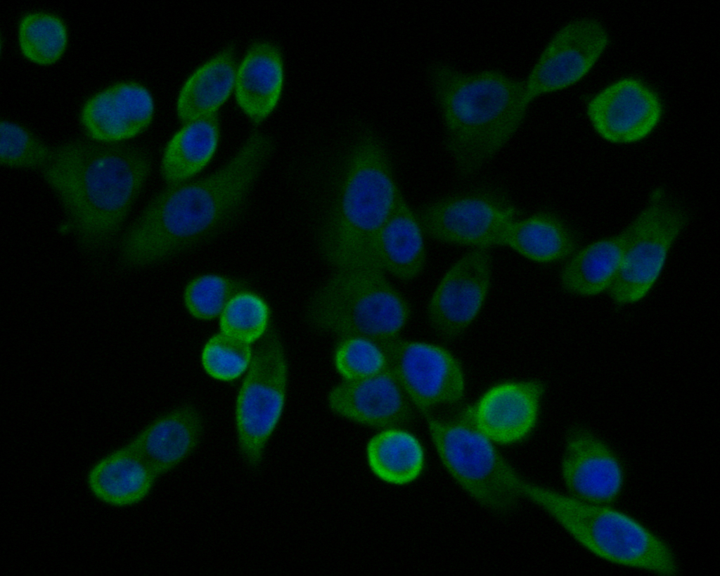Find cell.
I'll list each match as a JSON object with an SVG mask.
<instances>
[{
    "label": "cell",
    "instance_id": "8992f818",
    "mask_svg": "<svg viewBox=\"0 0 720 576\" xmlns=\"http://www.w3.org/2000/svg\"><path fill=\"white\" fill-rule=\"evenodd\" d=\"M577 543L608 563L673 576L679 565L669 544L631 515L552 489L543 510Z\"/></svg>",
    "mask_w": 720,
    "mask_h": 576
},
{
    "label": "cell",
    "instance_id": "cb8c5ba5",
    "mask_svg": "<svg viewBox=\"0 0 720 576\" xmlns=\"http://www.w3.org/2000/svg\"><path fill=\"white\" fill-rule=\"evenodd\" d=\"M236 50L226 46L198 67L181 86L176 114L182 123L217 115L234 93Z\"/></svg>",
    "mask_w": 720,
    "mask_h": 576
},
{
    "label": "cell",
    "instance_id": "6da1fadb",
    "mask_svg": "<svg viewBox=\"0 0 720 576\" xmlns=\"http://www.w3.org/2000/svg\"><path fill=\"white\" fill-rule=\"evenodd\" d=\"M273 150L271 138L255 131L215 170L167 186L122 236V262L134 268L153 266L227 229L243 214Z\"/></svg>",
    "mask_w": 720,
    "mask_h": 576
},
{
    "label": "cell",
    "instance_id": "f546056e",
    "mask_svg": "<svg viewBox=\"0 0 720 576\" xmlns=\"http://www.w3.org/2000/svg\"><path fill=\"white\" fill-rule=\"evenodd\" d=\"M245 287L234 277L216 272H206L191 278L183 290V302L187 312L199 321L219 317L232 296Z\"/></svg>",
    "mask_w": 720,
    "mask_h": 576
},
{
    "label": "cell",
    "instance_id": "d4e9b609",
    "mask_svg": "<svg viewBox=\"0 0 720 576\" xmlns=\"http://www.w3.org/2000/svg\"><path fill=\"white\" fill-rule=\"evenodd\" d=\"M163 149L160 172L167 186L194 179L214 158L221 141L217 115L182 123Z\"/></svg>",
    "mask_w": 720,
    "mask_h": 576
},
{
    "label": "cell",
    "instance_id": "7402d4cb",
    "mask_svg": "<svg viewBox=\"0 0 720 576\" xmlns=\"http://www.w3.org/2000/svg\"><path fill=\"white\" fill-rule=\"evenodd\" d=\"M425 236L418 213L403 197L373 239L371 262L397 279L413 280L426 264Z\"/></svg>",
    "mask_w": 720,
    "mask_h": 576
},
{
    "label": "cell",
    "instance_id": "4dcf8cb0",
    "mask_svg": "<svg viewBox=\"0 0 720 576\" xmlns=\"http://www.w3.org/2000/svg\"><path fill=\"white\" fill-rule=\"evenodd\" d=\"M253 354L250 344L220 331L205 342L200 361L204 371L210 378L231 382L245 374Z\"/></svg>",
    "mask_w": 720,
    "mask_h": 576
},
{
    "label": "cell",
    "instance_id": "9a60e30c",
    "mask_svg": "<svg viewBox=\"0 0 720 576\" xmlns=\"http://www.w3.org/2000/svg\"><path fill=\"white\" fill-rule=\"evenodd\" d=\"M688 219L686 210L680 204L664 198L655 219L629 248L608 290L615 302L634 304L649 293Z\"/></svg>",
    "mask_w": 720,
    "mask_h": 576
},
{
    "label": "cell",
    "instance_id": "ffe728a7",
    "mask_svg": "<svg viewBox=\"0 0 720 576\" xmlns=\"http://www.w3.org/2000/svg\"><path fill=\"white\" fill-rule=\"evenodd\" d=\"M204 418L194 405H179L159 416L127 443L160 477L182 463L199 446Z\"/></svg>",
    "mask_w": 720,
    "mask_h": 576
},
{
    "label": "cell",
    "instance_id": "44dd1931",
    "mask_svg": "<svg viewBox=\"0 0 720 576\" xmlns=\"http://www.w3.org/2000/svg\"><path fill=\"white\" fill-rule=\"evenodd\" d=\"M283 53L276 44L252 43L238 63L234 96L240 110L253 123L267 119L277 107L285 85Z\"/></svg>",
    "mask_w": 720,
    "mask_h": 576
},
{
    "label": "cell",
    "instance_id": "ac0fdd59",
    "mask_svg": "<svg viewBox=\"0 0 720 576\" xmlns=\"http://www.w3.org/2000/svg\"><path fill=\"white\" fill-rule=\"evenodd\" d=\"M327 401L335 414L378 430L401 427L413 414L412 403L389 368L368 378L344 380L331 388Z\"/></svg>",
    "mask_w": 720,
    "mask_h": 576
},
{
    "label": "cell",
    "instance_id": "603a6c76",
    "mask_svg": "<svg viewBox=\"0 0 720 576\" xmlns=\"http://www.w3.org/2000/svg\"><path fill=\"white\" fill-rule=\"evenodd\" d=\"M159 476L126 443L106 454L89 468L86 478L91 494L114 507H128L143 501Z\"/></svg>",
    "mask_w": 720,
    "mask_h": 576
},
{
    "label": "cell",
    "instance_id": "2e32d148",
    "mask_svg": "<svg viewBox=\"0 0 720 576\" xmlns=\"http://www.w3.org/2000/svg\"><path fill=\"white\" fill-rule=\"evenodd\" d=\"M150 90L136 80L114 82L91 94L79 111V122L88 139L123 143L143 134L155 115Z\"/></svg>",
    "mask_w": 720,
    "mask_h": 576
},
{
    "label": "cell",
    "instance_id": "e0dca14e",
    "mask_svg": "<svg viewBox=\"0 0 720 576\" xmlns=\"http://www.w3.org/2000/svg\"><path fill=\"white\" fill-rule=\"evenodd\" d=\"M664 196L657 194L621 232L575 251L562 267L559 281L567 293L590 297L608 290L634 241L659 212Z\"/></svg>",
    "mask_w": 720,
    "mask_h": 576
},
{
    "label": "cell",
    "instance_id": "4fadbf2b",
    "mask_svg": "<svg viewBox=\"0 0 720 576\" xmlns=\"http://www.w3.org/2000/svg\"><path fill=\"white\" fill-rule=\"evenodd\" d=\"M492 276L489 250L470 249L451 264L428 305L429 321L437 333L455 338L470 326L484 305Z\"/></svg>",
    "mask_w": 720,
    "mask_h": 576
},
{
    "label": "cell",
    "instance_id": "1f68e13d",
    "mask_svg": "<svg viewBox=\"0 0 720 576\" xmlns=\"http://www.w3.org/2000/svg\"><path fill=\"white\" fill-rule=\"evenodd\" d=\"M53 148L27 128L15 121L0 122V163L2 166L41 170L49 161Z\"/></svg>",
    "mask_w": 720,
    "mask_h": 576
},
{
    "label": "cell",
    "instance_id": "9c48e42d",
    "mask_svg": "<svg viewBox=\"0 0 720 576\" xmlns=\"http://www.w3.org/2000/svg\"><path fill=\"white\" fill-rule=\"evenodd\" d=\"M418 213L426 236L444 243L484 249L503 245L518 212L496 191L481 190L435 200Z\"/></svg>",
    "mask_w": 720,
    "mask_h": 576
},
{
    "label": "cell",
    "instance_id": "5b68a950",
    "mask_svg": "<svg viewBox=\"0 0 720 576\" xmlns=\"http://www.w3.org/2000/svg\"><path fill=\"white\" fill-rule=\"evenodd\" d=\"M411 314L408 300L373 264L335 269L313 293L307 310L310 325L321 333L377 342L398 338Z\"/></svg>",
    "mask_w": 720,
    "mask_h": 576
},
{
    "label": "cell",
    "instance_id": "8fae6325",
    "mask_svg": "<svg viewBox=\"0 0 720 576\" xmlns=\"http://www.w3.org/2000/svg\"><path fill=\"white\" fill-rule=\"evenodd\" d=\"M606 26L593 17L562 25L550 38L524 80L529 100L570 88L584 79L607 51Z\"/></svg>",
    "mask_w": 720,
    "mask_h": 576
},
{
    "label": "cell",
    "instance_id": "d6a6232c",
    "mask_svg": "<svg viewBox=\"0 0 720 576\" xmlns=\"http://www.w3.org/2000/svg\"><path fill=\"white\" fill-rule=\"evenodd\" d=\"M333 361L337 372L345 380L373 376L389 368L386 353L380 344L359 336L340 339Z\"/></svg>",
    "mask_w": 720,
    "mask_h": 576
},
{
    "label": "cell",
    "instance_id": "f1b7e54d",
    "mask_svg": "<svg viewBox=\"0 0 720 576\" xmlns=\"http://www.w3.org/2000/svg\"><path fill=\"white\" fill-rule=\"evenodd\" d=\"M271 316L266 300L245 286L232 296L221 313L220 331L251 345L268 333Z\"/></svg>",
    "mask_w": 720,
    "mask_h": 576
},
{
    "label": "cell",
    "instance_id": "484cf974",
    "mask_svg": "<svg viewBox=\"0 0 720 576\" xmlns=\"http://www.w3.org/2000/svg\"><path fill=\"white\" fill-rule=\"evenodd\" d=\"M366 460L380 481L404 486L416 481L426 462L424 447L418 437L401 427L379 430L367 442Z\"/></svg>",
    "mask_w": 720,
    "mask_h": 576
},
{
    "label": "cell",
    "instance_id": "3957f363",
    "mask_svg": "<svg viewBox=\"0 0 720 576\" xmlns=\"http://www.w3.org/2000/svg\"><path fill=\"white\" fill-rule=\"evenodd\" d=\"M430 80L450 158L459 174L471 175L524 122L531 103L525 82L498 70L468 72L443 63L432 68Z\"/></svg>",
    "mask_w": 720,
    "mask_h": 576
},
{
    "label": "cell",
    "instance_id": "5bb4252c",
    "mask_svg": "<svg viewBox=\"0 0 720 576\" xmlns=\"http://www.w3.org/2000/svg\"><path fill=\"white\" fill-rule=\"evenodd\" d=\"M560 474L567 494L600 504L617 501L626 480L624 464L617 453L584 426L574 427L566 435Z\"/></svg>",
    "mask_w": 720,
    "mask_h": 576
},
{
    "label": "cell",
    "instance_id": "83f0119b",
    "mask_svg": "<svg viewBox=\"0 0 720 576\" xmlns=\"http://www.w3.org/2000/svg\"><path fill=\"white\" fill-rule=\"evenodd\" d=\"M69 39L64 20L50 11L28 12L18 24L20 52L25 59L38 66H51L59 62L68 49Z\"/></svg>",
    "mask_w": 720,
    "mask_h": 576
},
{
    "label": "cell",
    "instance_id": "ba28073f",
    "mask_svg": "<svg viewBox=\"0 0 720 576\" xmlns=\"http://www.w3.org/2000/svg\"><path fill=\"white\" fill-rule=\"evenodd\" d=\"M288 363L277 331L270 330L254 351L243 376L234 410L236 444L250 468H259L283 416L288 392Z\"/></svg>",
    "mask_w": 720,
    "mask_h": 576
},
{
    "label": "cell",
    "instance_id": "30bf717a",
    "mask_svg": "<svg viewBox=\"0 0 720 576\" xmlns=\"http://www.w3.org/2000/svg\"><path fill=\"white\" fill-rule=\"evenodd\" d=\"M392 371L412 404L428 415L456 404L465 391L463 368L446 348L432 343L398 338L378 342Z\"/></svg>",
    "mask_w": 720,
    "mask_h": 576
},
{
    "label": "cell",
    "instance_id": "52a82bcc",
    "mask_svg": "<svg viewBox=\"0 0 720 576\" xmlns=\"http://www.w3.org/2000/svg\"><path fill=\"white\" fill-rule=\"evenodd\" d=\"M427 427L447 473L480 506L507 513L524 500L527 480L477 428L470 408L450 418L428 416Z\"/></svg>",
    "mask_w": 720,
    "mask_h": 576
},
{
    "label": "cell",
    "instance_id": "4316f807",
    "mask_svg": "<svg viewBox=\"0 0 720 576\" xmlns=\"http://www.w3.org/2000/svg\"><path fill=\"white\" fill-rule=\"evenodd\" d=\"M503 245L529 261L549 264L568 259L576 251L577 239L559 217L538 212L518 217L510 226Z\"/></svg>",
    "mask_w": 720,
    "mask_h": 576
},
{
    "label": "cell",
    "instance_id": "d6986e66",
    "mask_svg": "<svg viewBox=\"0 0 720 576\" xmlns=\"http://www.w3.org/2000/svg\"><path fill=\"white\" fill-rule=\"evenodd\" d=\"M544 388L538 380H510L488 388L471 408L480 431L496 444L524 440L539 417Z\"/></svg>",
    "mask_w": 720,
    "mask_h": 576
},
{
    "label": "cell",
    "instance_id": "7a4b0ae2",
    "mask_svg": "<svg viewBox=\"0 0 720 576\" xmlns=\"http://www.w3.org/2000/svg\"><path fill=\"white\" fill-rule=\"evenodd\" d=\"M152 169L151 156L143 148L88 139L53 148L41 172L79 243L98 252L117 236Z\"/></svg>",
    "mask_w": 720,
    "mask_h": 576
},
{
    "label": "cell",
    "instance_id": "277c9868",
    "mask_svg": "<svg viewBox=\"0 0 720 576\" xmlns=\"http://www.w3.org/2000/svg\"><path fill=\"white\" fill-rule=\"evenodd\" d=\"M403 197L385 146L373 135L359 137L345 156L338 194L319 236L326 262L333 269L373 264V239Z\"/></svg>",
    "mask_w": 720,
    "mask_h": 576
},
{
    "label": "cell",
    "instance_id": "7c38bea8",
    "mask_svg": "<svg viewBox=\"0 0 720 576\" xmlns=\"http://www.w3.org/2000/svg\"><path fill=\"white\" fill-rule=\"evenodd\" d=\"M586 116L596 134L608 143L634 144L660 124L664 105L658 93L636 77L609 83L587 101Z\"/></svg>",
    "mask_w": 720,
    "mask_h": 576
}]
</instances>
